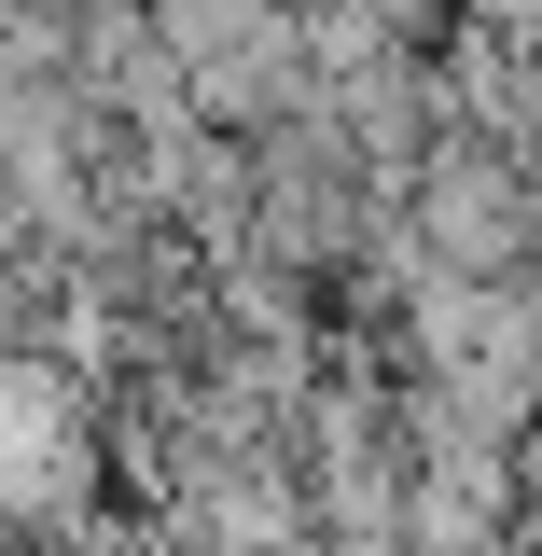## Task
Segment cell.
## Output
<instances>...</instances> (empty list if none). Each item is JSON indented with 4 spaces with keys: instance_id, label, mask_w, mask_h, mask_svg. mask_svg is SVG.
<instances>
[{
    "instance_id": "obj_1",
    "label": "cell",
    "mask_w": 542,
    "mask_h": 556,
    "mask_svg": "<svg viewBox=\"0 0 542 556\" xmlns=\"http://www.w3.org/2000/svg\"><path fill=\"white\" fill-rule=\"evenodd\" d=\"M390 208H404L417 265H445V278H529V265H542V181H529L515 139L431 126V139H417V167L390 181Z\"/></svg>"
}]
</instances>
